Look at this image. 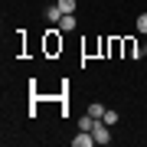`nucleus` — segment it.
<instances>
[{"label":"nucleus","instance_id":"11","mask_svg":"<svg viewBox=\"0 0 147 147\" xmlns=\"http://www.w3.org/2000/svg\"><path fill=\"white\" fill-rule=\"evenodd\" d=\"M137 30H141V33H147V13H141V16H137Z\"/></svg>","mask_w":147,"mask_h":147},{"label":"nucleus","instance_id":"5","mask_svg":"<svg viewBox=\"0 0 147 147\" xmlns=\"http://www.w3.org/2000/svg\"><path fill=\"white\" fill-rule=\"evenodd\" d=\"M98 121H101V118H92V115H88V111H85V115L79 118V131H92V127H95V124H98Z\"/></svg>","mask_w":147,"mask_h":147},{"label":"nucleus","instance_id":"6","mask_svg":"<svg viewBox=\"0 0 147 147\" xmlns=\"http://www.w3.org/2000/svg\"><path fill=\"white\" fill-rule=\"evenodd\" d=\"M59 30H62V33H72L75 30V13H65L62 20H59Z\"/></svg>","mask_w":147,"mask_h":147},{"label":"nucleus","instance_id":"8","mask_svg":"<svg viewBox=\"0 0 147 147\" xmlns=\"http://www.w3.org/2000/svg\"><path fill=\"white\" fill-rule=\"evenodd\" d=\"M85 111H88V115H92V118H105V111H108V108H105V105H101V101H92V105H88V108H85Z\"/></svg>","mask_w":147,"mask_h":147},{"label":"nucleus","instance_id":"12","mask_svg":"<svg viewBox=\"0 0 147 147\" xmlns=\"http://www.w3.org/2000/svg\"><path fill=\"white\" fill-rule=\"evenodd\" d=\"M144 56H147V42H144Z\"/></svg>","mask_w":147,"mask_h":147},{"label":"nucleus","instance_id":"3","mask_svg":"<svg viewBox=\"0 0 147 147\" xmlns=\"http://www.w3.org/2000/svg\"><path fill=\"white\" fill-rule=\"evenodd\" d=\"M121 49H124L127 59H141V56H144V46H137L134 39H124V42H121Z\"/></svg>","mask_w":147,"mask_h":147},{"label":"nucleus","instance_id":"9","mask_svg":"<svg viewBox=\"0 0 147 147\" xmlns=\"http://www.w3.org/2000/svg\"><path fill=\"white\" fill-rule=\"evenodd\" d=\"M59 7H62V13H75V0H59Z\"/></svg>","mask_w":147,"mask_h":147},{"label":"nucleus","instance_id":"7","mask_svg":"<svg viewBox=\"0 0 147 147\" xmlns=\"http://www.w3.org/2000/svg\"><path fill=\"white\" fill-rule=\"evenodd\" d=\"M62 16H65V13H62V7H59V3H56V7H49V10H46V20H49V23H59Z\"/></svg>","mask_w":147,"mask_h":147},{"label":"nucleus","instance_id":"4","mask_svg":"<svg viewBox=\"0 0 147 147\" xmlns=\"http://www.w3.org/2000/svg\"><path fill=\"white\" fill-rule=\"evenodd\" d=\"M92 144H95L92 131H79V137H72V147H92Z\"/></svg>","mask_w":147,"mask_h":147},{"label":"nucleus","instance_id":"2","mask_svg":"<svg viewBox=\"0 0 147 147\" xmlns=\"http://www.w3.org/2000/svg\"><path fill=\"white\" fill-rule=\"evenodd\" d=\"M59 33H62V30H49V33H46V53H59V49H62Z\"/></svg>","mask_w":147,"mask_h":147},{"label":"nucleus","instance_id":"10","mask_svg":"<svg viewBox=\"0 0 147 147\" xmlns=\"http://www.w3.org/2000/svg\"><path fill=\"white\" fill-rule=\"evenodd\" d=\"M101 121H105V124H111V127H115V124H118V111H105V118H101Z\"/></svg>","mask_w":147,"mask_h":147},{"label":"nucleus","instance_id":"1","mask_svg":"<svg viewBox=\"0 0 147 147\" xmlns=\"http://www.w3.org/2000/svg\"><path fill=\"white\" fill-rule=\"evenodd\" d=\"M92 134H95V144H111V124H105V121H98Z\"/></svg>","mask_w":147,"mask_h":147}]
</instances>
